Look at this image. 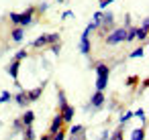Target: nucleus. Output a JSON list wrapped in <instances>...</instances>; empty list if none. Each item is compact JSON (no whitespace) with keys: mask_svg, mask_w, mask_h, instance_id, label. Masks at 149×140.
<instances>
[{"mask_svg":"<svg viewBox=\"0 0 149 140\" xmlns=\"http://www.w3.org/2000/svg\"><path fill=\"white\" fill-rule=\"evenodd\" d=\"M61 19H74V12H72V10H65V12L61 14Z\"/></svg>","mask_w":149,"mask_h":140,"instance_id":"c9c22d12","label":"nucleus"},{"mask_svg":"<svg viewBox=\"0 0 149 140\" xmlns=\"http://www.w3.org/2000/svg\"><path fill=\"white\" fill-rule=\"evenodd\" d=\"M19 69H21V61H15V59H13V61L8 63V67H6L8 75H10V77H13L15 81L19 79Z\"/></svg>","mask_w":149,"mask_h":140,"instance_id":"f8f14e48","label":"nucleus"},{"mask_svg":"<svg viewBox=\"0 0 149 140\" xmlns=\"http://www.w3.org/2000/svg\"><path fill=\"white\" fill-rule=\"evenodd\" d=\"M123 130H125V124H120L110 136H108V140H125V136H123Z\"/></svg>","mask_w":149,"mask_h":140,"instance_id":"a211bd4d","label":"nucleus"},{"mask_svg":"<svg viewBox=\"0 0 149 140\" xmlns=\"http://www.w3.org/2000/svg\"><path fill=\"white\" fill-rule=\"evenodd\" d=\"M35 138H37V134H35L33 126H27V128L23 130V140H35Z\"/></svg>","mask_w":149,"mask_h":140,"instance_id":"aec40b11","label":"nucleus"},{"mask_svg":"<svg viewBox=\"0 0 149 140\" xmlns=\"http://www.w3.org/2000/svg\"><path fill=\"white\" fill-rule=\"evenodd\" d=\"M68 106V97H65V91H57V110H61V108H65Z\"/></svg>","mask_w":149,"mask_h":140,"instance_id":"6ab92c4d","label":"nucleus"},{"mask_svg":"<svg viewBox=\"0 0 149 140\" xmlns=\"http://www.w3.org/2000/svg\"><path fill=\"white\" fill-rule=\"evenodd\" d=\"M59 130H63V120H61V116H59V112L55 114V118L51 120V124H49V130H47V134L49 136H53L55 132H59Z\"/></svg>","mask_w":149,"mask_h":140,"instance_id":"1a4fd4ad","label":"nucleus"},{"mask_svg":"<svg viewBox=\"0 0 149 140\" xmlns=\"http://www.w3.org/2000/svg\"><path fill=\"white\" fill-rule=\"evenodd\" d=\"M65 138H68V132L65 130H59V132H55L51 136V140H65Z\"/></svg>","mask_w":149,"mask_h":140,"instance_id":"cd10ccee","label":"nucleus"},{"mask_svg":"<svg viewBox=\"0 0 149 140\" xmlns=\"http://www.w3.org/2000/svg\"><path fill=\"white\" fill-rule=\"evenodd\" d=\"M131 118H133V112H123V116H120V124H127Z\"/></svg>","mask_w":149,"mask_h":140,"instance_id":"7c9ffc66","label":"nucleus"},{"mask_svg":"<svg viewBox=\"0 0 149 140\" xmlns=\"http://www.w3.org/2000/svg\"><path fill=\"white\" fill-rule=\"evenodd\" d=\"M47 8H49V4H47V2H41V4H39V8H37V12H39V14H45V12H47Z\"/></svg>","mask_w":149,"mask_h":140,"instance_id":"473e14b6","label":"nucleus"},{"mask_svg":"<svg viewBox=\"0 0 149 140\" xmlns=\"http://www.w3.org/2000/svg\"><path fill=\"white\" fill-rule=\"evenodd\" d=\"M47 39H49V47L59 43V33H47Z\"/></svg>","mask_w":149,"mask_h":140,"instance_id":"393cba45","label":"nucleus"},{"mask_svg":"<svg viewBox=\"0 0 149 140\" xmlns=\"http://www.w3.org/2000/svg\"><path fill=\"white\" fill-rule=\"evenodd\" d=\"M10 37H13L15 43H23V39H25V29H23V27H15L13 33H10Z\"/></svg>","mask_w":149,"mask_h":140,"instance_id":"2eb2a0df","label":"nucleus"},{"mask_svg":"<svg viewBox=\"0 0 149 140\" xmlns=\"http://www.w3.org/2000/svg\"><path fill=\"white\" fill-rule=\"evenodd\" d=\"M123 27H131V14L125 16V25H123Z\"/></svg>","mask_w":149,"mask_h":140,"instance_id":"e433bc0d","label":"nucleus"},{"mask_svg":"<svg viewBox=\"0 0 149 140\" xmlns=\"http://www.w3.org/2000/svg\"><path fill=\"white\" fill-rule=\"evenodd\" d=\"M59 116H61V120H63V126L65 124H72V120H74V116H76V110H74V106H65V108H61L59 110Z\"/></svg>","mask_w":149,"mask_h":140,"instance_id":"6e6552de","label":"nucleus"},{"mask_svg":"<svg viewBox=\"0 0 149 140\" xmlns=\"http://www.w3.org/2000/svg\"><path fill=\"white\" fill-rule=\"evenodd\" d=\"M31 47H33V49H45V47H49V39H47V35L37 37V39L31 43Z\"/></svg>","mask_w":149,"mask_h":140,"instance_id":"ddd939ff","label":"nucleus"},{"mask_svg":"<svg viewBox=\"0 0 149 140\" xmlns=\"http://www.w3.org/2000/svg\"><path fill=\"white\" fill-rule=\"evenodd\" d=\"M78 140H86V138H84V136H78Z\"/></svg>","mask_w":149,"mask_h":140,"instance_id":"ea45409f","label":"nucleus"},{"mask_svg":"<svg viewBox=\"0 0 149 140\" xmlns=\"http://www.w3.org/2000/svg\"><path fill=\"white\" fill-rule=\"evenodd\" d=\"M143 55H145V45H139L135 51H131V55H129V57H131V59H141Z\"/></svg>","mask_w":149,"mask_h":140,"instance_id":"412c9836","label":"nucleus"},{"mask_svg":"<svg viewBox=\"0 0 149 140\" xmlns=\"http://www.w3.org/2000/svg\"><path fill=\"white\" fill-rule=\"evenodd\" d=\"M21 122H23V126H25V128H27V126H33V122H35V112H33V110H25V112H23Z\"/></svg>","mask_w":149,"mask_h":140,"instance_id":"4468645a","label":"nucleus"},{"mask_svg":"<svg viewBox=\"0 0 149 140\" xmlns=\"http://www.w3.org/2000/svg\"><path fill=\"white\" fill-rule=\"evenodd\" d=\"M49 49H51V53H53V55H55V57H57V55H59V53H61V43H55V45H51V47H49Z\"/></svg>","mask_w":149,"mask_h":140,"instance_id":"c756f323","label":"nucleus"},{"mask_svg":"<svg viewBox=\"0 0 149 140\" xmlns=\"http://www.w3.org/2000/svg\"><path fill=\"white\" fill-rule=\"evenodd\" d=\"M104 104H106V95H104V91H94L92 97H90V108H92V110H102Z\"/></svg>","mask_w":149,"mask_h":140,"instance_id":"0eeeda50","label":"nucleus"},{"mask_svg":"<svg viewBox=\"0 0 149 140\" xmlns=\"http://www.w3.org/2000/svg\"><path fill=\"white\" fill-rule=\"evenodd\" d=\"M112 29H114V14H112V12H104V14H102V21H100V25H98V29H96V33L104 39Z\"/></svg>","mask_w":149,"mask_h":140,"instance_id":"7ed1b4c3","label":"nucleus"},{"mask_svg":"<svg viewBox=\"0 0 149 140\" xmlns=\"http://www.w3.org/2000/svg\"><path fill=\"white\" fill-rule=\"evenodd\" d=\"M125 83H127L129 87H133V85H137V83H139V75H129V77L125 79Z\"/></svg>","mask_w":149,"mask_h":140,"instance_id":"a878e982","label":"nucleus"},{"mask_svg":"<svg viewBox=\"0 0 149 140\" xmlns=\"http://www.w3.org/2000/svg\"><path fill=\"white\" fill-rule=\"evenodd\" d=\"M39 140H51V136L49 134H43V136H39Z\"/></svg>","mask_w":149,"mask_h":140,"instance_id":"58836bf2","label":"nucleus"},{"mask_svg":"<svg viewBox=\"0 0 149 140\" xmlns=\"http://www.w3.org/2000/svg\"><path fill=\"white\" fill-rule=\"evenodd\" d=\"M27 57H29V51H27V49H21V51H17L15 61H21V63H23V59H27Z\"/></svg>","mask_w":149,"mask_h":140,"instance_id":"b1692460","label":"nucleus"},{"mask_svg":"<svg viewBox=\"0 0 149 140\" xmlns=\"http://www.w3.org/2000/svg\"><path fill=\"white\" fill-rule=\"evenodd\" d=\"M86 132V126L82 124H70V136H84Z\"/></svg>","mask_w":149,"mask_h":140,"instance_id":"dca6fc26","label":"nucleus"},{"mask_svg":"<svg viewBox=\"0 0 149 140\" xmlns=\"http://www.w3.org/2000/svg\"><path fill=\"white\" fill-rule=\"evenodd\" d=\"M57 2H65V0H57Z\"/></svg>","mask_w":149,"mask_h":140,"instance_id":"a19ab883","label":"nucleus"},{"mask_svg":"<svg viewBox=\"0 0 149 140\" xmlns=\"http://www.w3.org/2000/svg\"><path fill=\"white\" fill-rule=\"evenodd\" d=\"M43 89H45V83H41L39 87H33V89H29L27 91V97H29V104H33V102H37L41 95H43Z\"/></svg>","mask_w":149,"mask_h":140,"instance_id":"9d476101","label":"nucleus"},{"mask_svg":"<svg viewBox=\"0 0 149 140\" xmlns=\"http://www.w3.org/2000/svg\"><path fill=\"white\" fill-rule=\"evenodd\" d=\"M35 12H37L35 6H29L27 10L19 12V27H29V25H33V23H35Z\"/></svg>","mask_w":149,"mask_h":140,"instance_id":"20e7f679","label":"nucleus"},{"mask_svg":"<svg viewBox=\"0 0 149 140\" xmlns=\"http://www.w3.org/2000/svg\"><path fill=\"white\" fill-rule=\"evenodd\" d=\"M98 2H100V0H98Z\"/></svg>","mask_w":149,"mask_h":140,"instance_id":"79ce46f5","label":"nucleus"},{"mask_svg":"<svg viewBox=\"0 0 149 140\" xmlns=\"http://www.w3.org/2000/svg\"><path fill=\"white\" fill-rule=\"evenodd\" d=\"M78 49H80V53L82 55H86V57H90V51H92V41H90V35L84 31L82 33V37H80V45H78Z\"/></svg>","mask_w":149,"mask_h":140,"instance_id":"423d86ee","label":"nucleus"},{"mask_svg":"<svg viewBox=\"0 0 149 140\" xmlns=\"http://www.w3.org/2000/svg\"><path fill=\"white\" fill-rule=\"evenodd\" d=\"M94 71H96V91H106L108 77H110V67L106 63H96Z\"/></svg>","mask_w":149,"mask_h":140,"instance_id":"f257e3e1","label":"nucleus"},{"mask_svg":"<svg viewBox=\"0 0 149 140\" xmlns=\"http://www.w3.org/2000/svg\"><path fill=\"white\" fill-rule=\"evenodd\" d=\"M13 100V93L10 91H2V93H0V104H8Z\"/></svg>","mask_w":149,"mask_h":140,"instance_id":"bb28decb","label":"nucleus"},{"mask_svg":"<svg viewBox=\"0 0 149 140\" xmlns=\"http://www.w3.org/2000/svg\"><path fill=\"white\" fill-rule=\"evenodd\" d=\"M147 33H149V19H143L141 27H137L135 39H137V41H139L141 45H145V43H147Z\"/></svg>","mask_w":149,"mask_h":140,"instance_id":"39448f33","label":"nucleus"},{"mask_svg":"<svg viewBox=\"0 0 149 140\" xmlns=\"http://www.w3.org/2000/svg\"><path fill=\"white\" fill-rule=\"evenodd\" d=\"M8 19H10V23H13L15 27H19V12H10Z\"/></svg>","mask_w":149,"mask_h":140,"instance_id":"2f4dec72","label":"nucleus"},{"mask_svg":"<svg viewBox=\"0 0 149 140\" xmlns=\"http://www.w3.org/2000/svg\"><path fill=\"white\" fill-rule=\"evenodd\" d=\"M13 100H15L17 106H21V108H27V106H29V97H27V91H25V89L17 91V93L13 95Z\"/></svg>","mask_w":149,"mask_h":140,"instance_id":"9b49d317","label":"nucleus"},{"mask_svg":"<svg viewBox=\"0 0 149 140\" xmlns=\"http://www.w3.org/2000/svg\"><path fill=\"white\" fill-rule=\"evenodd\" d=\"M23 122H21V118H17L15 122H13V134H19V132H23Z\"/></svg>","mask_w":149,"mask_h":140,"instance_id":"5701e85b","label":"nucleus"},{"mask_svg":"<svg viewBox=\"0 0 149 140\" xmlns=\"http://www.w3.org/2000/svg\"><path fill=\"white\" fill-rule=\"evenodd\" d=\"M133 116H135V118H139V120L143 122V126H145V122H147V114H145V110H143V108H139L137 112H133Z\"/></svg>","mask_w":149,"mask_h":140,"instance_id":"4be33fe9","label":"nucleus"},{"mask_svg":"<svg viewBox=\"0 0 149 140\" xmlns=\"http://www.w3.org/2000/svg\"><path fill=\"white\" fill-rule=\"evenodd\" d=\"M102 14H104V10H96V12H94V16H92V23H94V25H100Z\"/></svg>","mask_w":149,"mask_h":140,"instance_id":"c85d7f7f","label":"nucleus"},{"mask_svg":"<svg viewBox=\"0 0 149 140\" xmlns=\"http://www.w3.org/2000/svg\"><path fill=\"white\" fill-rule=\"evenodd\" d=\"M129 140H145V126L135 128V130L131 132V138H129Z\"/></svg>","mask_w":149,"mask_h":140,"instance_id":"f3484780","label":"nucleus"},{"mask_svg":"<svg viewBox=\"0 0 149 140\" xmlns=\"http://www.w3.org/2000/svg\"><path fill=\"white\" fill-rule=\"evenodd\" d=\"M96 29H98V25H94V23H90V25H88V27H86V29H84V31H86V33H88V35H92V33H94V31H96Z\"/></svg>","mask_w":149,"mask_h":140,"instance_id":"72a5a7b5","label":"nucleus"},{"mask_svg":"<svg viewBox=\"0 0 149 140\" xmlns=\"http://www.w3.org/2000/svg\"><path fill=\"white\" fill-rule=\"evenodd\" d=\"M125 37H127V27H114V29L104 37V43H106L108 47H114V45L125 43Z\"/></svg>","mask_w":149,"mask_h":140,"instance_id":"f03ea898","label":"nucleus"},{"mask_svg":"<svg viewBox=\"0 0 149 140\" xmlns=\"http://www.w3.org/2000/svg\"><path fill=\"white\" fill-rule=\"evenodd\" d=\"M147 85H149V83H147V79H143V81H141V89L145 91V89H147Z\"/></svg>","mask_w":149,"mask_h":140,"instance_id":"4c0bfd02","label":"nucleus"},{"mask_svg":"<svg viewBox=\"0 0 149 140\" xmlns=\"http://www.w3.org/2000/svg\"><path fill=\"white\" fill-rule=\"evenodd\" d=\"M112 2H114V0H100V2H98V4H100V10H104V8L110 6Z\"/></svg>","mask_w":149,"mask_h":140,"instance_id":"f704fd0d","label":"nucleus"}]
</instances>
